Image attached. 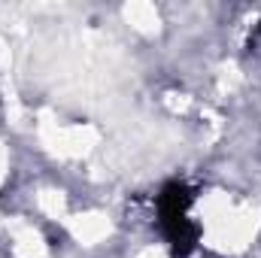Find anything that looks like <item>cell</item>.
<instances>
[{"label":"cell","instance_id":"7a4b0ae2","mask_svg":"<svg viewBox=\"0 0 261 258\" xmlns=\"http://www.w3.org/2000/svg\"><path fill=\"white\" fill-rule=\"evenodd\" d=\"M255 46L261 49V21H258V31H255Z\"/></svg>","mask_w":261,"mask_h":258},{"label":"cell","instance_id":"6da1fadb","mask_svg":"<svg viewBox=\"0 0 261 258\" xmlns=\"http://www.w3.org/2000/svg\"><path fill=\"white\" fill-rule=\"evenodd\" d=\"M192 203H195V194L182 183H170L158 194V225L176 258H186L197 246V225L192 219Z\"/></svg>","mask_w":261,"mask_h":258}]
</instances>
